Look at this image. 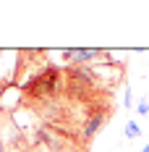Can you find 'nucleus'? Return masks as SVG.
Here are the masks:
<instances>
[{
    "instance_id": "obj_1",
    "label": "nucleus",
    "mask_w": 149,
    "mask_h": 152,
    "mask_svg": "<svg viewBox=\"0 0 149 152\" xmlns=\"http://www.w3.org/2000/svg\"><path fill=\"white\" fill-rule=\"evenodd\" d=\"M60 58L68 61L71 66H86V63H92L94 58L110 61V53H105V50H60Z\"/></svg>"
},
{
    "instance_id": "obj_2",
    "label": "nucleus",
    "mask_w": 149,
    "mask_h": 152,
    "mask_svg": "<svg viewBox=\"0 0 149 152\" xmlns=\"http://www.w3.org/2000/svg\"><path fill=\"white\" fill-rule=\"evenodd\" d=\"M126 137H128V139L139 137V126H136V123H126Z\"/></svg>"
},
{
    "instance_id": "obj_3",
    "label": "nucleus",
    "mask_w": 149,
    "mask_h": 152,
    "mask_svg": "<svg viewBox=\"0 0 149 152\" xmlns=\"http://www.w3.org/2000/svg\"><path fill=\"white\" fill-rule=\"evenodd\" d=\"M136 110H139V113H141V115H147V113H149V102H147V100H144V102H141V105L136 107Z\"/></svg>"
},
{
    "instance_id": "obj_4",
    "label": "nucleus",
    "mask_w": 149,
    "mask_h": 152,
    "mask_svg": "<svg viewBox=\"0 0 149 152\" xmlns=\"http://www.w3.org/2000/svg\"><path fill=\"white\" fill-rule=\"evenodd\" d=\"M141 152H149V147H144V150H141Z\"/></svg>"
}]
</instances>
